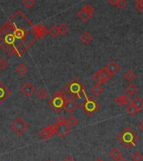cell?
Returning a JSON list of instances; mask_svg holds the SVG:
<instances>
[{
    "mask_svg": "<svg viewBox=\"0 0 143 161\" xmlns=\"http://www.w3.org/2000/svg\"><path fill=\"white\" fill-rule=\"evenodd\" d=\"M34 25L18 10L0 27V49L9 56L21 58L37 39L33 34Z\"/></svg>",
    "mask_w": 143,
    "mask_h": 161,
    "instance_id": "obj_1",
    "label": "cell"
},
{
    "mask_svg": "<svg viewBox=\"0 0 143 161\" xmlns=\"http://www.w3.org/2000/svg\"><path fill=\"white\" fill-rule=\"evenodd\" d=\"M138 139L139 137L137 134L130 127H125V129L121 131V133L118 135V140L127 148L135 146Z\"/></svg>",
    "mask_w": 143,
    "mask_h": 161,
    "instance_id": "obj_2",
    "label": "cell"
},
{
    "mask_svg": "<svg viewBox=\"0 0 143 161\" xmlns=\"http://www.w3.org/2000/svg\"><path fill=\"white\" fill-rule=\"evenodd\" d=\"M66 93L63 89L58 90L50 98L48 103L56 113H61L65 107V101H66Z\"/></svg>",
    "mask_w": 143,
    "mask_h": 161,
    "instance_id": "obj_3",
    "label": "cell"
},
{
    "mask_svg": "<svg viewBox=\"0 0 143 161\" xmlns=\"http://www.w3.org/2000/svg\"><path fill=\"white\" fill-rule=\"evenodd\" d=\"M85 86L83 85L82 83L80 82L79 79L77 78H74L70 80V82L68 83L66 86H65V91L67 92L72 98H78L80 99L81 95L84 94L85 95Z\"/></svg>",
    "mask_w": 143,
    "mask_h": 161,
    "instance_id": "obj_4",
    "label": "cell"
},
{
    "mask_svg": "<svg viewBox=\"0 0 143 161\" xmlns=\"http://www.w3.org/2000/svg\"><path fill=\"white\" fill-rule=\"evenodd\" d=\"M85 100L83 101L82 103H81L80 108H82V110L86 114H88L89 116H91L99 110L100 103H98L95 98H93L90 96H87L85 94Z\"/></svg>",
    "mask_w": 143,
    "mask_h": 161,
    "instance_id": "obj_5",
    "label": "cell"
},
{
    "mask_svg": "<svg viewBox=\"0 0 143 161\" xmlns=\"http://www.w3.org/2000/svg\"><path fill=\"white\" fill-rule=\"evenodd\" d=\"M10 128L17 135H21L27 130L29 124L23 118H17L10 125Z\"/></svg>",
    "mask_w": 143,
    "mask_h": 161,
    "instance_id": "obj_6",
    "label": "cell"
},
{
    "mask_svg": "<svg viewBox=\"0 0 143 161\" xmlns=\"http://www.w3.org/2000/svg\"><path fill=\"white\" fill-rule=\"evenodd\" d=\"M111 78H112V76L110 75V73L108 72L105 68L98 70L97 72L94 74V75L92 76L93 80L96 84H99V85H101L103 83L108 82Z\"/></svg>",
    "mask_w": 143,
    "mask_h": 161,
    "instance_id": "obj_7",
    "label": "cell"
},
{
    "mask_svg": "<svg viewBox=\"0 0 143 161\" xmlns=\"http://www.w3.org/2000/svg\"><path fill=\"white\" fill-rule=\"evenodd\" d=\"M48 33L47 29L45 28V26L42 24L40 25H34L33 28V34L35 36V38L39 40V39H43L46 36Z\"/></svg>",
    "mask_w": 143,
    "mask_h": 161,
    "instance_id": "obj_8",
    "label": "cell"
},
{
    "mask_svg": "<svg viewBox=\"0 0 143 161\" xmlns=\"http://www.w3.org/2000/svg\"><path fill=\"white\" fill-rule=\"evenodd\" d=\"M11 95V91L5 86L2 81H0V105L4 103V101Z\"/></svg>",
    "mask_w": 143,
    "mask_h": 161,
    "instance_id": "obj_9",
    "label": "cell"
},
{
    "mask_svg": "<svg viewBox=\"0 0 143 161\" xmlns=\"http://www.w3.org/2000/svg\"><path fill=\"white\" fill-rule=\"evenodd\" d=\"M20 92L25 96V97H31L35 92V87L29 82H25L20 88Z\"/></svg>",
    "mask_w": 143,
    "mask_h": 161,
    "instance_id": "obj_10",
    "label": "cell"
},
{
    "mask_svg": "<svg viewBox=\"0 0 143 161\" xmlns=\"http://www.w3.org/2000/svg\"><path fill=\"white\" fill-rule=\"evenodd\" d=\"M78 108L77 103L75 102V99L72 97L67 98L66 101H65V107H64V109H65L67 113H72L74 111H75Z\"/></svg>",
    "mask_w": 143,
    "mask_h": 161,
    "instance_id": "obj_11",
    "label": "cell"
},
{
    "mask_svg": "<svg viewBox=\"0 0 143 161\" xmlns=\"http://www.w3.org/2000/svg\"><path fill=\"white\" fill-rule=\"evenodd\" d=\"M70 131H71V128H70L69 125H67V124L58 125L56 134H57L60 138H64L67 136V134H69V133H70Z\"/></svg>",
    "mask_w": 143,
    "mask_h": 161,
    "instance_id": "obj_12",
    "label": "cell"
},
{
    "mask_svg": "<svg viewBox=\"0 0 143 161\" xmlns=\"http://www.w3.org/2000/svg\"><path fill=\"white\" fill-rule=\"evenodd\" d=\"M105 70H107L108 72L110 73V75L111 76H114L115 75V73H117L120 70V66L117 65V63H115V61L114 60H111L110 62L108 63L107 65H105V67H104Z\"/></svg>",
    "mask_w": 143,
    "mask_h": 161,
    "instance_id": "obj_13",
    "label": "cell"
},
{
    "mask_svg": "<svg viewBox=\"0 0 143 161\" xmlns=\"http://www.w3.org/2000/svg\"><path fill=\"white\" fill-rule=\"evenodd\" d=\"M115 102L118 106H125L130 103V97L126 94H122L117 96L115 99Z\"/></svg>",
    "mask_w": 143,
    "mask_h": 161,
    "instance_id": "obj_14",
    "label": "cell"
},
{
    "mask_svg": "<svg viewBox=\"0 0 143 161\" xmlns=\"http://www.w3.org/2000/svg\"><path fill=\"white\" fill-rule=\"evenodd\" d=\"M92 15H93V13H90L85 10L84 8H81V9L79 11L78 13V17L80 18V19L84 21V22H87L89 20L92 18Z\"/></svg>",
    "mask_w": 143,
    "mask_h": 161,
    "instance_id": "obj_15",
    "label": "cell"
},
{
    "mask_svg": "<svg viewBox=\"0 0 143 161\" xmlns=\"http://www.w3.org/2000/svg\"><path fill=\"white\" fill-rule=\"evenodd\" d=\"M80 39L81 40V42L85 44V45H88V44H90L92 41L93 37L89 32H84L82 35H80Z\"/></svg>",
    "mask_w": 143,
    "mask_h": 161,
    "instance_id": "obj_16",
    "label": "cell"
},
{
    "mask_svg": "<svg viewBox=\"0 0 143 161\" xmlns=\"http://www.w3.org/2000/svg\"><path fill=\"white\" fill-rule=\"evenodd\" d=\"M110 156H111L115 160H117V159H120V158H123L121 151L117 148H113L112 149L110 150Z\"/></svg>",
    "mask_w": 143,
    "mask_h": 161,
    "instance_id": "obj_17",
    "label": "cell"
},
{
    "mask_svg": "<svg viewBox=\"0 0 143 161\" xmlns=\"http://www.w3.org/2000/svg\"><path fill=\"white\" fill-rule=\"evenodd\" d=\"M90 92H91L92 94H94L95 97H99V96H100V94H102L103 92H104V89L101 86V85L95 84L93 87L90 88Z\"/></svg>",
    "mask_w": 143,
    "mask_h": 161,
    "instance_id": "obj_18",
    "label": "cell"
},
{
    "mask_svg": "<svg viewBox=\"0 0 143 161\" xmlns=\"http://www.w3.org/2000/svg\"><path fill=\"white\" fill-rule=\"evenodd\" d=\"M39 136H40L42 139H44V140H48V139H50L53 135L50 133V132L49 131L47 127H46V128H43L42 130L39 133Z\"/></svg>",
    "mask_w": 143,
    "mask_h": 161,
    "instance_id": "obj_19",
    "label": "cell"
},
{
    "mask_svg": "<svg viewBox=\"0 0 143 161\" xmlns=\"http://www.w3.org/2000/svg\"><path fill=\"white\" fill-rule=\"evenodd\" d=\"M126 112H127L128 114H130V116L134 117V116L139 112V110H138V108H136V107L133 104L132 102H131V103L127 106V108H126Z\"/></svg>",
    "mask_w": 143,
    "mask_h": 161,
    "instance_id": "obj_20",
    "label": "cell"
},
{
    "mask_svg": "<svg viewBox=\"0 0 143 161\" xmlns=\"http://www.w3.org/2000/svg\"><path fill=\"white\" fill-rule=\"evenodd\" d=\"M135 76H136V75H135V73L132 70H128L123 75V77L125 78L128 82H131V81L135 79Z\"/></svg>",
    "mask_w": 143,
    "mask_h": 161,
    "instance_id": "obj_21",
    "label": "cell"
},
{
    "mask_svg": "<svg viewBox=\"0 0 143 161\" xmlns=\"http://www.w3.org/2000/svg\"><path fill=\"white\" fill-rule=\"evenodd\" d=\"M28 70H29V69H28V67L24 65V64H19V65L16 67V69H15L16 72L20 75H25V74L28 72Z\"/></svg>",
    "mask_w": 143,
    "mask_h": 161,
    "instance_id": "obj_22",
    "label": "cell"
},
{
    "mask_svg": "<svg viewBox=\"0 0 143 161\" xmlns=\"http://www.w3.org/2000/svg\"><path fill=\"white\" fill-rule=\"evenodd\" d=\"M125 92L127 93L128 95L132 96L137 92V88L135 87V86L134 85V84L130 83V84H129V85L125 87Z\"/></svg>",
    "mask_w": 143,
    "mask_h": 161,
    "instance_id": "obj_23",
    "label": "cell"
},
{
    "mask_svg": "<svg viewBox=\"0 0 143 161\" xmlns=\"http://www.w3.org/2000/svg\"><path fill=\"white\" fill-rule=\"evenodd\" d=\"M132 103L138 108L139 111L143 109V100L142 98L140 97H136L134 98V100L132 101Z\"/></svg>",
    "mask_w": 143,
    "mask_h": 161,
    "instance_id": "obj_24",
    "label": "cell"
},
{
    "mask_svg": "<svg viewBox=\"0 0 143 161\" xmlns=\"http://www.w3.org/2000/svg\"><path fill=\"white\" fill-rule=\"evenodd\" d=\"M48 33H49L53 38H56L57 36H59V35H60V31H59V29H58V26H55V25H54V26H52V27L50 28V30H49V31H48Z\"/></svg>",
    "mask_w": 143,
    "mask_h": 161,
    "instance_id": "obj_25",
    "label": "cell"
},
{
    "mask_svg": "<svg viewBox=\"0 0 143 161\" xmlns=\"http://www.w3.org/2000/svg\"><path fill=\"white\" fill-rule=\"evenodd\" d=\"M78 123H79V120L77 118H75L74 115H71L70 118L67 119V125H69L70 128L72 127H75V125H77Z\"/></svg>",
    "mask_w": 143,
    "mask_h": 161,
    "instance_id": "obj_26",
    "label": "cell"
},
{
    "mask_svg": "<svg viewBox=\"0 0 143 161\" xmlns=\"http://www.w3.org/2000/svg\"><path fill=\"white\" fill-rule=\"evenodd\" d=\"M130 158L133 161H141L143 158V155L141 154V153L138 152V151H135L131 154Z\"/></svg>",
    "mask_w": 143,
    "mask_h": 161,
    "instance_id": "obj_27",
    "label": "cell"
},
{
    "mask_svg": "<svg viewBox=\"0 0 143 161\" xmlns=\"http://www.w3.org/2000/svg\"><path fill=\"white\" fill-rule=\"evenodd\" d=\"M47 96L48 92L45 88H41V89H40L37 92V97L39 98H40V99H45V98L47 97Z\"/></svg>",
    "mask_w": 143,
    "mask_h": 161,
    "instance_id": "obj_28",
    "label": "cell"
},
{
    "mask_svg": "<svg viewBox=\"0 0 143 161\" xmlns=\"http://www.w3.org/2000/svg\"><path fill=\"white\" fill-rule=\"evenodd\" d=\"M58 29H59V31H60V34H62V35H65L68 32L69 30V27L65 24H61L60 26H58Z\"/></svg>",
    "mask_w": 143,
    "mask_h": 161,
    "instance_id": "obj_29",
    "label": "cell"
},
{
    "mask_svg": "<svg viewBox=\"0 0 143 161\" xmlns=\"http://www.w3.org/2000/svg\"><path fill=\"white\" fill-rule=\"evenodd\" d=\"M126 5H127V2L125 0H116L115 7H117L119 9H122Z\"/></svg>",
    "mask_w": 143,
    "mask_h": 161,
    "instance_id": "obj_30",
    "label": "cell"
},
{
    "mask_svg": "<svg viewBox=\"0 0 143 161\" xmlns=\"http://www.w3.org/2000/svg\"><path fill=\"white\" fill-rule=\"evenodd\" d=\"M8 65V61L5 58H0V70H4Z\"/></svg>",
    "mask_w": 143,
    "mask_h": 161,
    "instance_id": "obj_31",
    "label": "cell"
},
{
    "mask_svg": "<svg viewBox=\"0 0 143 161\" xmlns=\"http://www.w3.org/2000/svg\"><path fill=\"white\" fill-rule=\"evenodd\" d=\"M56 123L58 125H62V124H67V119L64 116H60L56 119Z\"/></svg>",
    "mask_w": 143,
    "mask_h": 161,
    "instance_id": "obj_32",
    "label": "cell"
},
{
    "mask_svg": "<svg viewBox=\"0 0 143 161\" xmlns=\"http://www.w3.org/2000/svg\"><path fill=\"white\" fill-rule=\"evenodd\" d=\"M35 3L34 0H24L23 4L26 8H32Z\"/></svg>",
    "mask_w": 143,
    "mask_h": 161,
    "instance_id": "obj_33",
    "label": "cell"
},
{
    "mask_svg": "<svg viewBox=\"0 0 143 161\" xmlns=\"http://www.w3.org/2000/svg\"><path fill=\"white\" fill-rule=\"evenodd\" d=\"M135 6L138 11H143V0H137L135 1Z\"/></svg>",
    "mask_w": 143,
    "mask_h": 161,
    "instance_id": "obj_34",
    "label": "cell"
},
{
    "mask_svg": "<svg viewBox=\"0 0 143 161\" xmlns=\"http://www.w3.org/2000/svg\"><path fill=\"white\" fill-rule=\"evenodd\" d=\"M83 8L85 10H86V11H88V12L90 13H93L94 12V10H95V8H94V7H93L92 5L90 4V3H87V4H85L84 7H83Z\"/></svg>",
    "mask_w": 143,
    "mask_h": 161,
    "instance_id": "obj_35",
    "label": "cell"
},
{
    "mask_svg": "<svg viewBox=\"0 0 143 161\" xmlns=\"http://www.w3.org/2000/svg\"><path fill=\"white\" fill-rule=\"evenodd\" d=\"M108 3H110V5H112V6H115L116 5V0L115 1H112V0H108Z\"/></svg>",
    "mask_w": 143,
    "mask_h": 161,
    "instance_id": "obj_36",
    "label": "cell"
},
{
    "mask_svg": "<svg viewBox=\"0 0 143 161\" xmlns=\"http://www.w3.org/2000/svg\"><path fill=\"white\" fill-rule=\"evenodd\" d=\"M139 128H140V130L141 131V132H143V120L139 123Z\"/></svg>",
    "mask_w": 143,
    "mask_h": 161,
    "instance_id": "obj_37",
    "label": "cell"
},
{
    "mask_svg": "<svg viewBox=\"0 0 143 161\" xmlns=\"http://www.w3.org/2000/svg\"><path fill=\"white\" fill-rule=\"evenodd\" d=\"M64 161H74V159L72 158V157H70V156H68L66 158H65V160Z\"/></svg>",
    "mask_w": 143,
    "mask_h": 161,
    "instance_id": "obj_38",
    "label": "cell"
},
{
    "mask_svg": "<svg viewBox=\"0 0 143 161\" xmlns=\"http://www.w3.org/2000/svg\"><path fill=\"white\" fill-rule=\"evenodd\" d=\"M115 161H128V160L124 158H120V159H117V160H115Z\"/></svg>",
    "mask_w": 143,
    "mask_h": 161,
    "instance_id": "obj_39",
    "label": "cell"
},
{
    "mask_svg": "<svg viewBox=\"0 0 143 161\" xmlns=\"http://www.w3.org/2000/svg\"><path fill=\"white\" fill-rule=\"evenodd\" d=\"M95 161H104V159H103V158H96Z\"/></svg>",
    "mask_w": 143,
    "mask_h": 161,
    "instance_id": "obj_40",
    "label": "cell"
},
{
    "mask_svg": "<svg viewBox=\"0 0 143 161\" xmlns=\"http://www.w3.org/2000/svg\"><path fill=\"white\" fill-rule=\"evenodd\" d=\"M49 161H53V160H49Z\"/></svg>",
    "mask_w": 143,
    "mask_h": 161,
    "instance_id": "obj_41",
    "label": "cell"
}]
</instances>
